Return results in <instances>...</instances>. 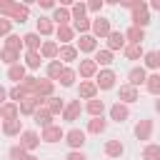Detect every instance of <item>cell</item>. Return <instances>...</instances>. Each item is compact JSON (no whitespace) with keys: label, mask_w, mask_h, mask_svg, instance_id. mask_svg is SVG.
Wrapping results in <instances>:
<instances>
[{"label":"cell","mask_w":160,"mask_h":160,"mask_svg":"<svg viewBox=\"0 0 160 160\" xmlns=\"http://www.w3.org/2000/svg\"><path fill=\"white\" fill-rule=\"evenodd\" d=\"M95 85H98L100 92L115 90V85H118V75H115V70H112V68H100L98 75H95Z\"/></svg>","instance_id":"6da1fadb"},{"label":"cell","mask_w":160,"mask_h":160,"mask_svg":"<svg viewBox=\"0 0 160 160\" xmlns=\"http://www.w3.org/2000/svg\"><path fill=\"white\" fill-rule=\"evenodd\" d=\"M75 48H78V52H80V55L92 58V55L100 50V40H98L95 35H80V38L75 40Z\"/></svg>","instance_id":"7a4b0ae2"},{"label":"cell","mask_w":160,"mask_h":160,"mask_svg":"<svg viewBox=\"0 0 160 160\" xmlns=\"http://www.w3.org/2000/svg\"><path fill=\"white\" fill-rule=\"evenodd\" d=\"M70 150H82V145L88 142V132L82 128H70L65 130V140H62Z\"/></svg>","instance_id":"3957f363"},{"label":"cell","mask_w":160,"mask_h":160,"mask_svg":"<svg viewBox=\"0 0 160 160\" xmlns=\"http://www.w3.org/2000/svg\"><path fill=\"white\" fill-rule=\"evenodd\" d=\"M112 30H115V28H112V20H110V18H105V15L92 18V30H90V35H95L98 40H105Z\"/></svg>","instance_id":"277c9868"},{"label":"cell","mask_w":160,"mask_h":160,"mask_svg":"<svg viewBox=\"0 0 160 160\" xmlns=\"http://www.w3.org/2000/svg\"><path fill=\"white\" fill-rule=\"evenodd\" d=\"M75 70H78V78L80 80H95V75H98V62L92 60V58H80L78 60V65H75Z\"/></svg>","instance_id":"5b68a950"},{"label":"cell","mask_w":160,"mask_h":160,"mask_svg":"<svg viewBox=\"0 0 160 160\" xmlns=\"http://www.w3.org/2000/svg\"><path fill=\"white\" fill-rule=\"evenodd\" d=\"M152 132H155V122H152L150 118H140V120L135 122V128H132L135 140H142L145 145H148V140L152 138Z\"/></svg>","instance_id":"8992f818"},{"label":"cell","mask_w":160,"mask_h":160,"mask_svg":"<svg viewBox=\"0 0 160 160\" xmlns=\"http://www.w3.org/2000/svg\"><path fill=\"white\" fill-rule=\"evenodd\" d=\"M130 25H135V28H148L150 25V8H148V2L142 0L132 12H130Z\"/></svg>","instance_id":"52a82bcc"},{"label":"cell","mask_w":160,"mask_h":160,"mask_svg":"<svg viewBox=\"0 0 160 160\" xmlns=\"http://www.w3.org/2000/svg\"><path fill=\"white\" fill-rule=\"evenodd\" d=\"M8 18H10L12 22H18V25L28 22V18H30V5H28V2H20V0H12Z\"/></svg>","instance_id":"ba28073f"},{"label":"cell","mask_w":160,"mask_h":160,"mask_svg":"<svg viewBox=\"0 0 160 160\" xmlns=\"http://www.w3.org/2000/svg\"><path fill=\"white\" fill-rule=\"evenodd\" d=\"M108 120H112V122H125V120H130V105L115 100V102L108 108Z\"/></svg>","instance_id":"9c48e42d"},{"label":"cell","mask_w":160,"mask_h":160,"mask_svg":"<svg viewBox=\"0 0 160 160\" xmlns=\"http://www.w3.org/2000/svg\"><path fill=\"white\" fill-rule=\"evenodd\" d=\"M40 142H42V140H40V132L32 130V128H25L22 135H20V142H18V145H22L28 152H35V150L40 148Z\"/></svg>","instance_id":"30bf717a"},{"label":"cell","mask_w":160,"mask_h":160,"mask_svg":"<svg viewBox=\"0 0 160 160\" xmlns=\"http://www.w3.org/2000/svg\"><path fill=\"white\" fill-rule=\"evenodd\" d=\"M40 140H42V142H48V145H55V142L65 140V128L55 122V125H50V128L40 130Z\"/></svg>","instance_id":"8fae6325"},{"label":"cell","mask_w":160,"mask_h":160,"mask_svg":"<svg viewBox=\"0 0 160 160\" xmlns=\"http://www.w3.org/2000/svg\"><path fill=\"white\" fill-rule=\"evenodd\" d=\"M35 32H38L42 40L52 38V35H55V22H52V18H50V15H40V18L35 20Z\"/></svg>","instance_id":"7c38bea8"},{"label":"cell","mask_w":160,"mask_h":160,"mask_svg":"<svg viewBox=\"0 0 160 160\" xmlns=\"http://www.w3.org/2000/svg\"><path fill=\"white\" fill-rule=\"evenodd\" d=\"M125 45H128V40H125V32H122V30H112V32L105 38V48H108L110 52L125 50Z\"/></svg>","instance_id":"4fadbf2b"},{"label":"cell","mask_w":160,"mask_h":160,"mask_svg":"<svg viewBox=\"0 0 160 160\" xmlns=\"http://www.w3.org/2000/svg\"><path fill=\"white\" fill-rule=\"evenodd\" d=\"M148 70L142 68V65H132L130 70H128V85H132V88H140V85H145L148 82Z\"/></svg>","instance_id":"5bb4252c"},{"label":"cell","mask_w":160,"mask_h":160,"mask_svg":"<svg viewBox=\"0 0 160 160\" xmlns=\"http://www.w3.org/2000/svg\"><path fill=\"white\" fill-rule=\"evenodd\" d=\"M98 85H95V80H80V85H78V100H95L98 98Z\"/></svg>","instance_id":"9a60e30c"},{"label":"cell","mask_w":160,"mask_h":160,"mask_svg":"<svg viewBox=\"0 0 160 160\" xmlns=\"http://www.w3.org/2000/svg\"><path fill=\"white\" fill-rule=\"evenodd\" d=\"M118 100L125 102V105H132V102L140 100V90L132 88V85H128V82H122V85L118 88Z\"/></svg>","instance_id":"2e32d148"},{"label":"cell","mask_w":160,"mask_h":160,"mask_svg":"<svg viewBox=\"0 0 160 160\" xmlns=\"http://www.w3.org/2000/svg\"><path fill=\"white\" fill-rule=\"evenodd\" d=\"M102 152H105L110 160H120V158L125 155V145H122V140L112 138V140H105V145H102Z\"/></svg>","instance_id":"e0dca14e"},{"label":"cell","mask_w":160,"mask_h":160,"mask_svg":"<svg viewBox=\"0 0 160 160\" xmlns=\"http://www.w3.org/2000/svg\"><path fill=\"white\" fill-rule=\"evenodd\" d=\"M55 40L60 45H72L78 40V32H75L72 25H60V28H55Z\"/></svg>","instance_id":"ac0fdd59"},{"label":"cell","mask_w":160,"mask_h":160,"mask_svg":"<svg viewBox=\"0 0 160 160\" xmlns=\"http://www.w3.org/2000/svg\"><path fill=\"white\" fill-rule=\"evenodd\" d=\"M50 18H52L55 28H60V25H72V12H70V8H65V5H58Z\"/></svg>","instance_id":"d6986e66"},{"label":"cell","mask_w":160,"mask_h":160,"mask_svg":"<svg viewBox=\"0 0 160 160\" xmlns=\"http://www.w3.org/2000/svg\"><path fill=\"white\" fill-rule=\"evenodd\" d=\"M40 55H42V60H45V62L58 60V55H60V42H58V40H42Z\"/></svg>","instance_id":"ffe728a7"},{"label":"cell","mask_w":160,"mask_h":160,"mask_svg":"<svg viewBox=\"0 0 160 160\" xmlns=\"http://www.w3.org/2000/svg\"><path fill=\"white\" fill-rule=\"evenodd\" d=\"M140 65L148 72H160V50H145V58Z\"/></svg>","instance_id":"44dd1931"},{"label":"cell","mask_w":160,"mask_h":160,"mask_svg":"<svg viewBox=\"0 0 160 160\" xmlns=\"http://www.w3.org/2000/svg\"><path fill=\"white\" fill-rule=\"evenodd\" d=\"M82 110H85L90 118H102V115L108 112V108H105V102H102L100 98H95V100H88V102L82 105Z\"/></svg>","instance_id":"7402d4cb"},{"label":"cell","mask_w":160,"mask_h":160,"mask_svg":"<svg viewBox=\"0 0 160 160\" xmlns=\"http://www.w3.org/2000/svg\"><path fill=\"white\" fill-rule=\"evenodd\" d=\"M80 112H82V105H80V100H70L68 105H65V110H62V120L65 122H75L78 118H80Z\"/></svg>","instance_id":"603a6c76"},{"label":"cell","mask_w":160,"mask_h":160,"mask_svg":"<svg viewBox=\"0 0 160 160\" xmlns=\"http://www.w3.org/2000/svg\"><path fill=\"white\" fill-rule=\"evenodd\" d=\"M8 120H20V105L18 102H5L0 108V122H8Z\"/></svg>","instance_id":"cb8c5ba5"},{"label":"cell","mask_w":160,"mask_h":160,"mask_svg":"<svg viewBox=\"0 0 160 160\" xmlns=\"http://www.w3.org/2000/svg\"><path fill=\"white\" fill-rule=\"evenodd\" d=\"M78 58H80V52H78L75 42H72V45H60V55H58V60H60L62 65H70V62H75Z\"/></svg>","instance_id":"d4e9b609"},{"label":"cell","mask_w":160,"mask_h":160,"mask_svg":"<svg viewBox=\"0 0 160 160\" xmlns=\"http://www.w3.org/2000/svg\"><path fill=\"white\" fill-rule=\"evenodd\" d=\"M42 62H45V60H42L40 52H35V50H25V52H22V65L28 68V72H30V70H38Z\"/></svg>","instance_id":"484cf974"},{"label":"cell","mask_w":160,"mask_h":160,"mask_svg":"<svg viewBox=\"0 0 160 160\" xmlns=\"http://www.w3.org/2000/svg\"><path fill=\"white\" fill-rule=\"evenodd\" d=\"M28 75H30V72H28V68H25L22 62H18V65L8 68V80H12V85H20Z\"/></svg>","instance_id":"4316f807"},{"label":"cell","mask_w":160,"mask_h":160,"mask_svg":"<svg viewBox=\"0 0 160 160\" xmlns=\"http://www.w3.org/2000/svg\"><path fill=\"white\" fill-rule=\"evenodd\" d=\"M55 85L58 82L48 80V78H38V92H35V98H52L55 95Z\"/></svg>","instance_id":"83f0119b"},{"label":"cell","mask_w":160,"mask_h":160,"mask_svg":"<svg viewBox=\"0 0 160 160\" xmlns=\"http://www.w3.org/2000/svg\"><path fill=\"white\" fill-rule=\"evenodd\" d=\"M105 130H108V120H105V115H102V118H90V120H88V128H85L88 135H102Z\"/></svg>","instance_id":"f1b7e54d"},{"label":"cell","mask_w":160,"mask_h":160,"mask_svg":"<svg viewBox=\"0 0 160 160\" xmlns=\"http://www.w3.org/2000/svg\"><path fill=\"white\" fill-rule=\"evenodd\" d=\"M122 32H125L128 45H142V40H145V30H142V28L130 25V28H128V30H122Z\"/></svg>","instance_id":"f546056e"},{"label":"cell","mask_w":160,"mask_h":160,"mask_svg":"<svg viewBox=\"0 0 160 160\" xmlns=\"http://www.w3.org/2000/svg\"><path fill=\"white\" fill-rule=\"evenodd\" d=\"M22 45H25V50H35V52H40V48H42V38H40L35 30H30V32L22 35Z\"/></svg>","instance_id":"4dcf8cb0"},{"label":"cell","mask_w":160,"mask_h":160,"mask_svg":"<svg viewBox=\"0 0 160 160\" xmlns=\"http://www.w3.org/2000/svg\"><path fill=\"white\" fill-rule=\"evenodd\" d=\"M75 80H78V70L72 68V65H65L62 68V72H60V88H72L75 85Z\"/></svg>","instance_id":"1f68e13d"},{"label":"cell","mask_w":160,"mask_h":160,"mask_svg":"<svg viewBox=\"0 0 160 160\" xmlns=\"http://www.w3.org/2000/svg\"><path fill=\"white\" fill-rule=\"evenodd\" d=\"M22 120H8V122H2V135L5 138H20L22 135Z\"/></svg>","instance_id":"d6a6232c"},{"label":"cell","mask_w":160,"mask_h":160,"mask_svg":"<svg viewBox=\"0 0 160 160\" xmlns=\"http://www.w3.org/2000/svg\"><path fill=\"white\" fill-rule=\"evenodd\" d=\"M0 60H2L8 68H12V65L22 62V52H20V50H8V48H2V50H0Z\"/></svg>","instance_id":"836d02e7"},{"label":"cell","mask_w":160,"mask_h":160,"mask_svg":"<svg viewBox=\"0 0 160 160\" xmlns=\"http://www.w3.org/2000/svg\"><path fill=\"white\" fill-rule=\"evenodd\" d=\"M92 60L98 62V68H110V65H112V60H115V52H110L108 48H100V50L92 55Z\"/></svg>","instance_id":"e575fe53"},{"label":"cell","mask_w":160,"mask_h":160,"mask_svg":"<svg viewBox=\"0 0 160 160\" xmlns=\"http://www.w3.org/2000/svg\"><path fill=\"white\" fill-rule=\"evenodd\" d=\"M62 62L60 60H50V62H45V78L48 80H52V82H58L60 80V72H62Z\"/></svg>","instance_id":"d590c367"},{"label":"cell","mask_w":160,"mask_h":160,"mask_svg":"<svg viewBox=\"0 0 160 160\" xmlns=\"http://www.w3.org/2000/svg\"><path fill=\"white\" fill-rule=\"evenodd\" d=\"M32 120H35V125H40V130H45V128L55 125V122H52V115L48 112V108H40V110L32 115Z\"/></svg>","instance_id":"8d00e7d4"},{"label":"cell","mask_w":160,"mask_h":160,"mask_svg":"<svg viewBox=\"0 0 160 160\" xmlns=\"http://www.w3.org/2000/svg\"><path fill=\"white\" fill-rule=\"evenodd\" d=\"M2 48H8V50H20V52H25V45H22V35H18V32H10L8 38H5V45Z\"/></svg>","instance_id":"74e56055"},{"label":"cell","mask_w":160,"mask_h":160,"mask_svg":"<svg viewBox=\"0 0 160 160\" xmlns=\"http://www.w3.org/2000/svg\"><path fill=\"white\" fill-rule=\"evenodd\" d=\"M122 55H125V60H142L145 58V48L142 45H125Z\"/></svg>","instance_id":"f35d334b"},{"label":"cell","mask_w":160,"mask_h":160,"mask_svg":"<svg viewBox=\"0 0 160 160\" xmlns=\"http://www.w3.org/2000/svg\"><path fill=\"white\" fill-rule=\"evenodd\" d=\"M65 105H68V102H65L62 98H58V95H52V98L48 100V112H50L52 118H55V115H62V110H65Z\"/></svg>","instance_id":"ab89813d"},{"label":"cell","mask_w":160,"mask_h":160,"mask_svg":"<svg viewBox=\"0 0 160 160\" xmlns=\"http://www.w3.org/2000/svg\"><path fill=\"white\" fill-rule=\"evenodd\" d=\"M145 90L155 98H160V72H150L148 75V82H145Z\"/></svg>","instance_id":"60d3db41"},{"label":"cell","mask_w":160,"mask_h":160,"mask_svg":"<svg viewBox=\"0 0 160 160\" xmlns=\"http://www.w3.org/2000/svg\"><path fill=\"white\" fill-rule=\"evenodd\" d=\"M142 160H160V145L158 142H148V145H142Z\"/></svg>","instance_id":"b9f144b4"},{"label":"cell","mask_w":160,"mask_h":160,"mask_svg":"<svg viewBox=\"0 0 160 160\" xmlns=\"http://www.w3.org/2000/svg\"><path fill=\"white\" fill-rule=\"evenodd\" d=\"M25 98H28V92L22 90V85H12V88H8V100H10V102H18V105H20Z\"/></svg>","instance_id":"7bdbcfd3"},{"label":"cell","mask_w":160,"mask_h":160,"mask_svg":"<svg viewBox=\"0 0 160 160\" xmlns=\"http://www.w3.org/2000/svg\"><path fill=\"white\" fill-rule=\"evenodd\" d=\"M70 12H72V20L88 18V2H85V0H75V2H72V8H70Z\"/></svg>","instance_id":"ee69618b"},{"label":"cell","mask_w":160,"mask_h":160,"mask_svg":"<svg viewBox=\"0 0 160 160\" xmlns=\"http://www.w3.org/2000/svg\"><path fill=\"white\" fill-rule=\"evenodd\" d=\"M20 85H22V90L28 92V98H32V95L38 92V78H35V75H28Z\"/></svg>","instance_id":"f6af8a7d"},{"label":"cell","mask_w":160,"mask_h":160,"mask_svg":"<svg viewBox=\"0 0 160 160\" xmlns=\"http://www.w3.org/2000/svg\"><path fill=\"white\" fill-rule=\"evenodd\" d=\"M28 155H30V152H28L22 145H18V142L8 150V158H10V160H28Z\"/></svg>","instance_id":"bcb514c9"},{"label":"cell","mask_w":160,"mask_h":160,"mask_svg":"<svg viewBox=\"0 0 160 160\" xmlns=\"http://www.w3.org/2000/svg\"><path fill=\"white\" fill-rule=\"evenodd\" d=\"M102 8H105V0H88V15H102Z\"/></svg>","instance_id":"7dc6e473"},{"label":"cell","mask_w":160,"mask_h":160,"mask_svg":"<svg viewBox=\"0 0 160 160\" xmlns=\"http://www.w3.org/2000/svg\"><path fill=\"white\" fill-rule=\"evenodd\" d=\"M12 25H15V22H12L10 18H2V15H0V38H8V35L12 32Z\"/></svg>","instance_id":"c3c4849f"},{"label":"cell","mask_w":160,"mask_h":160,"mask_svg":"<svg viewBox=\"0 0 160 160\" xmlns=\"http://www.w3.org/2000/svg\"><path fill=\"white\" fill-rule=\"evenodd\" d=\"M65 160H88V155H85L82 150H68Z\"/></svg>","instance_id":"681fc988"},{"label":"cell","mask_w":160,"mask_h":160,"mask_svg":"<svg viewBox=\"0 0 160 160\" xmlns=\"http://www.w3.org/2000/svg\"><path fill=\"white\" fill-rule=\"evenodd\" d=\"M140 2H142V0H120V2H118V5H120V8H128V10H130V12H132V10H135V8H138V5H140Z\"/></svg>","instance_id":"f907efd6"},{"label":"cell","mask_w":160,"mask_h":160,"mask_svg":"<svg viewBox=\"0 0 160 160\" xmlns=\"http://www.w3.org/2000/svg\"><path fill=\"white\" fill-rule=\"evenodd\" d=\"M38 5H40V10H50V12L58 8V2H55V0H38Z\"/></svg>","instance_id":"816d5d0a"},{"label":"cell","mask_w":160,"mask_h":160,"mask_svg":"<svg viewBox=\"0 0 160 160\" xmlns=\"http://www.w3.org/2000/svg\"><path fill=\"white\" fill-rule=\"evenodd\" d=\"M5 102H8V88H5V85H0V108H2Z\"/></svg>","instance_id":"f5cc1de1"},{"label":"cell","mask_w":160,"mask_h":160,"mask_svg":"<svg viewBox=\"0 0 160 160\" xmlns=\"http://www.w3.org/2000/svg\"><path fill=\"white\" fill-rule=\"evenodd\" d=\"M148 8H150V10H158V12H160V0H150V2H148Z\"/></svg>","instance_id":"db71d44e"},{"label":"cell","mask_w":160,"mask_h":160,"mask_svg":"<svg viewBox=\"0 0 160 160\" xmlns=\"http://www.w3.org/2000/svg\"><path fill=\"white\" fill-rule=\"evenodd\" d=\"M152 108H155V112L160 115V98H155V102H152Z\"/></svg>","instance_id":"11a10c76"},{"label":"cell","mask_w":160,"mask_h":160,"mask_svg":"<svg viewBox=\"0 0 160 160\" xmlns=\"http://www.w3.org/2000/svg\"><path fill=\"white\" fill-rule=\"evenodd\" d=\"M28 160H40V158H38L35 152H30V155H28Z\"/></svg>","instance_id":"9f6ffc18"}]
</instances>
